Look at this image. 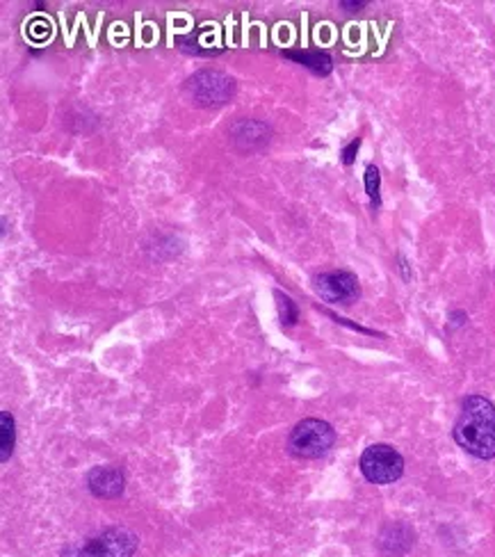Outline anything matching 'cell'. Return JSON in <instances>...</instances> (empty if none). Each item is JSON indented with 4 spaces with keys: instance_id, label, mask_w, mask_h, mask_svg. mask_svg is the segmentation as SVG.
<instances>
[{
    "instance_id": "52a82bcc",
    "label": "cell",
    "mask_w": 495,
    "mask_h": 557,
    "mask_svg": "<svg viewBox=\"0 0 495 557\" xmlns=\"http://www.w3.org/2000/svg\"><path fill=\"white\" fill-rule=\"evenodd\" d=\"M87 487L96 498H116L124 493L126 480L119 469H112V466H96L94 471H89Z\"/></svg>"
},
{
    "instance_id": "9c48e42d",
    "label": "cell",
    "mask_w": 495,
    "mask_h": 557,
    "mask_svg": "<svg viewBox=\"0 0 495 557\" xmlns=\"http://www.w3.org/2000/svg\"><path fill=\"white\" fill-rule=\"evenodd\" d=\"M286 57L299 62L301 66H306L318 76H327L331 71V57L322 51H288Z\"/></svg>"
},
{
    "instance_id": "3957f363",
    "label": "cell",
    "mask_w": 495,
    "mask_h": 557,
    "mask_svg": "<svg viewBox=\"0 0 495 557\" xmlns=\"http://www.w3.org/2000/svg\"><path fill=\"white\" fill-rule=\"evenodd\" d=\"M336 441L334 428L318 418H306L290 432L288 439V448L292 455L301 457V460H318V457L327 455Z\"/></svg>"
},
{
    "instance_id": "5b68a950",
    "label": "cell",
    "mask_w": 495,
    "mask_h": 557,
    "mask_svg": "<svg viewBox=\"0 0 495 557\" xmlns=\"http://www.w3.org/2000/svg\"><path fill=\"white\" fill-rule=\"evenodd\" d=\"M187 92L197 106H222L236 92V85L222 71H199L187 80Z\"/></svg>"
},
{
    "instance_id": "5bb4252c",
    "label": "cell",
    "mask_w": 495,
    "mask_h": 557,
    "mask_svg": "<svg viewBox=\"0 0 495 557\" xmlns=\"http://www.w3.org/2000/svg\"><path fill=\"white\" fill-rule=\"evenodd\" d=\"M368 3L366 0H359V3H352V0H343L340 3V7H349V10H361V7H366Z\"/></svg>"
},
{
    "instance_id": "8fae6325",
    "label": "cell",
    "mask_w": 495,
    "mask_h": 557,
    "mask_svg": "<svg viewBox=\"0 0 495 557\" xmlns=\"http://www.w3.org/2000/svg\"><path fill=\"white\" fill-rule=\"evenodd\" d=\"M277 307H278V316H281L283 325H295L297 322V307L288 295L278 293L277 290Z\"/></svg>"
},
{
    "instance_id": "7a4b0ae2",
    "label": "cell",
    "mask_w": 495,
    "mask_h": 557,
    "mask_svg": "<svg viewBox=\"0 0 495 557\" xmlns=\"http://www.w3.org/2000/svg\"><path fill=\"white\" fill-rule=\"evenodd\" d=\"M137 534L128 528H110L83 543H74L62 557H133L137 551Z\"/></svg>"
},
{
    "instance_id": "30bf717a",
    "label": "cell",
    "mask_w": 495,
    "mask_h": 557,
    "mask_svg": "<svg viewBox=\"0 0 495 557\" xmlns=\"http://www.w3.org/2000/svg\"><path fill=\"white\" fill-rule=\"evenodd\" d=\"M0 423H3V443H0V461L5 464L7 460L12 457V452H15V443H16V430H15V418H12V413L3 411L0 413Z\"/></svg>"
},
{
    "instance_id": "4fadbf2b",
    "label": "cell",
    "mask_w": 495,
    "mask_h": 557,
    "mask_svg": "<svg viewBox=\"0 0 495 557\" xmlns=\"http://www.w3.org/2000/svg\"><path fill=\"white\" fill-rule=\"evenodd\" d=\"M359 147H361V139H354V142L348 147V149H343V163L345 165H352L354 163V158H357Z\"/></svg>"
},
{
    "instance_id": "6da1fadb",
    "label": "cell",
    "mask_w": 495,
    "mask_h": 557,
    "mask_svg": "<svg viewBox=\"0 0 495 557\" xmlns=\"http://www.w3.org/2000/svg\"><path fill=\"white\" fill-rule=\"evenodd\" d=\"M452 434L454 441L472 457L480 460L495 457V404L481 395L463 400Z\"/></svg>"
},
{
    "instance_id": "277c9868",
    "label": "cell",
    "mask_w": 495,
    "mask_h": 557,
    "mask_svg": "<svg viewBox=\"0 0 495 557\" xmlns=\"http://www.w3.org/2000/svg\"><path fill=\"white\" fill-rule=\"evenodd\" d=\"M361 473L372 484H393L402 478L404 460L393 446L375 443L361 455Z\"/></svg>"
},
{
    "instance_id": "7c38bea8",
    "label": "cell",
    "mask_w": 495,
    "mask_h": 557,
    "mask_svg": "<svg viewBox=\"0 0 495 557\" xmlns=\"http://www.w3.org/2000/svg\"><path fill=\"white\" fill-rule=\"evenodd\" d=\"M379 183H381V177H379V169L375 167V165H370V167L366 169V190H368V197H370L372 206H379Z\"/></svg>"
},
{
    "instance_id": "ba28073f",
    "label": "cell",
    "mask_w": 495,
    "mask_h": 557,
    "mask_svg": "<svg viewBox=\"0 0 495 557\" xmlns=\"http://www.w3.org/2000/svg\"><path fill=\"white\" fill-rule=\"evenodd\" d=\"M233 142L240 147L242 151H254L258 147L269 142V128L268 124L256 119H245L233 128Z\"/></svg>"
},
{
    "instance_id": "8992f818",
    "label": "cell",
    "mask_w": 495,
    "mask_h": 557,
    "mask_svg": "<svg viewBox=\"0 0 495 557\" xmlns=\"http://www.w3.org/2000/svg\"><path fill=\"white\" fill-rule=\"evenodd\" d=\"M315 290L324 302L331 304H352L361 295L359 278L345 269H334L315 277Z\"/></svg>"
}]
</instances>
